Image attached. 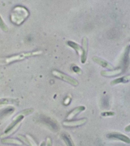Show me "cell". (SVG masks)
I'll return each instance as SVG.
<instances>
[{
    "mask_svg": "<svg viewBox=\"0 0 130 146\" xmlns=\"http://www.w3.org/2000/svg\"><path fill=\"white\" fill-rule=\"evenodd\" d=\"M42 52H43L41 50H37V51H33V52H30L18 54L8 57V58H0V66L7 65V64L12 63L13 62L23 60V59H26L27 58H29V57H32V56L41 54Z\"/></svg>",
    "mask_w": 130,
    "mask_h": 146,
    "instance_id": "cell-1",
    "label": "cell"
},
{
    "mask_svg": "<svg viewBox=\"0 0 130 146\" xmlns=\"http://www.w3.org/2000/svg\"><path fill=\"white\" fill-rule=\"evenodd\" d=\"M28 15L29 12L25 8L17 7L13 9V12L11 15V21L12 23L18 25L22 23Z\"/></svg>",
    "mask_w": 130,
    "mask_h": 146,
    "instance_id": "cell-2",
    "label": "cell"
},
{
    "mask_svg": "<svg viewBox=\"0 0 130 146\" xmlns=\"http://www.w3.org/2000/svg\"><path fill=\"white\" fill-rule=\"evenodd\" d=\"M52 74L55 77H57L58 79L64 80L67 83H69L72 86H77L78 85V84H79L77 81L76 79H74V78L70 77L69 75H67L65 74H63V73H62L60 72L57 71V70H53L52 72Z\"/></svg>",
    "mask_w": 130,
    "mask_h": 146,
    "instance_id": "cell-3",
    "label": "cell"
},
{
    "mask_svg": "<svg viewBox=\"0 0 130 146\" xmlns=\"http://www.w3.org/2000/svg\"><path fill=\"white\" fill-rule=\"evenodd\" d=\"M107 137L111 139H116L121 140V141L125 142L126 144H130V139L125 135H123L117 132H113L107 135Z\"/></svg>",
    "mask_w": 130,
    "mask_h": 146,
    "instance_id": "cell-4",
    "label": "cell"
},
{
    "mask_svg": "<svg viewBox=\"0 0 130 146\" xmlns=\"http://www.w3.org/2000/svg\"><path fill=\"white\" fill-rule=\"evenodd\" d=\"M86 121H87V119L85 118L76 121H66L63 122V125L66 127H77L83 125L86 123Z\"/></svg>",
    "mask_w": 130,
    "mask_h": 146,
    "instance_id": "cell-5",
    "label": "cell"
},
{
    "mask_svg": "<svg viewBox=\"0 0 130 146\" xmlns=\"http://www.w3.org/2000/svg\"><path fill=\"white\" fill-rule=\"evenodd\" d=\"M93 61L95 62L96 63L100 64V66H102L104 68H107L109 70H114V67L112 64H110L109 63H108L107 61L104 60V59L100 58L98 57L94 56L93 57Z\"/></svg>",
    "mask_w": 130,
    "mask_h": 146,
    "instance_id": "cell-6",
    "label": "cell"
},
{
    "mask_svg": "<svg viewBox=\"0 0 130 146\" xmlns=\"http://www.w3.org/2000/svg\"><path fill=\"white\" fill-rule=\"evenodd\" d=\"M82 49L83 54L81 55V63H85L87 58V52H88V41L86 37H84L82 41Z\"/></svg>",
    "mask_w": 130,
    "mask_h": 146,
    "instance_id": "cell-7",
    "label": "cell"
},
{
    "mask_svg": "<svg viewBox=\"0 0 130 146\" xmlns=\"http://www.w3.org/2000/svg\"><path fill=\"white\" fill-rule=\"evenodd\" d=\"M85 109H86V107L85 106H79V107L75 108L74 109H73L72 111L69 113V115H68V116H67V119L68 120L72 119L73 117H74L76 115L78 114V113L83 112L84 110H85Z\"/></svg>",
    "mask_w": 130,
    "mask_h": 146,
    "instance_id": "cell-8",
    "label": "cell"
},
{
    "mask_svg": "<svg viewBox=\"0 0 130 146\" xmlns=\"http://www.w3.org/2000/svg\"><path fill=\"white\" fill-rule=\"evenodd\" d=\"M122 72L121 69H116V70H111V71H102L101 75L102 76L104 77H113V76H116V75H118L119 74H120Z\"/></svg>",
    "mask_w": 130,
    "mask_h": 146,
    "instance_id": "cell-9",
    "label": "cell"
},
{
    "mask_svg": "<svg viewBox=\"0 0 130 146\" xmlns=\"http://www.w3.org/2000/svg\"><path fill=\"white\" fill-rule=\"evenodd\" d=\"M18 101L12 98H2L0 99V108L6 105H13L17 104Z\"/></svg>",
    "mask_w": 130,
    "mask_h": 146,
    "instance_id": "cell-10",
    "label": "cell"
},
{
    "mask_svg": "<svg viewBox=\"0 0 130 146\" xmlns=\"http://www.w3.org/2000/svg\"><path fill=\"white\" fill-rule=\"evenodd\" d=\"M61 137L64 142L66 143L67 146H74V142H73L69 134H67V133H62L61 134Z\"/></svg>",
    "mask_w": 130,
    "mask_h": 146,
    "instance_id": "cell-11",
    "label": "cell"
},
{
    "mask_svg": "<svg viewBox=\"0 0 130 146\" xmlns=\"http://www.w3.org/2000/svg\"><path fill=\"white\" fill-rule=\"evenodd\" d=\"M67 44L69 46H70V47L74 48V49L76 51L78 54H79V56L82 55V54H83L82 48H81L77 44H76V43H75L72 41H68L67 42Z\"/></svg>",
    "mask_w": 130,
    "mask_h": 146,
    "instance_id": "cell-12",
    "label": "cell"
},
{
    "mask_svg": "<svg viewBox=\"0 0 130 146\" xmlns=\"http://www.w3.org/2000/svg\"><path fill=\"white\" fill-rule=\"evenodd\" d=\"M130 80V75H128V76L123 77L121 78H118V79H116L113 80L112 82H110V85L114 86L116 84H118L119 83H124V82H127Z\"/></svg>",
    "mask_w": 130,
    "mask_h": 146,
    "instance_id": "cell-13",
    "label": "cell"
},
{
    "mask_svg": "<svg viewBox=\"0 0 130 146\" xmlns=\"http://www.w3.org/2000/svg\"><path fill=\"white\" fill-rule=\"evenodd\" d=\"M1 142L3 143V144H15L18 145H22V142L20 140L15 139H3L1 140Z\"/></svg>",
    "mask_w": 130,
    "mask_h": 146,
    "instance_id": "cell-14",
    "label": "cell"
},
{
    "mask_svg": "<svg viewBox=\"0 0 130 146\" xmlns=\"http://www.w3.org/2000/svg\"><path fill=\"white\" fill-rule=\"evenodd\" d=\"M17 137L19 139V140H21V141H22L24 143H25L26 144H27L29 146H31V143L29 142V140L27 137H24V135H18Z\"/></svg>",
    "mask_w": 130,
    "mask_h": 146,
    "instance_id": "cell-15",
    "label": "cell"
},
{
    "mask_svg": "<svg viewBox=\"0 0 130 146\" xmlns=\"http://www.w3.org/2000/svg\"><path fill=\"white\" fill-rule=\"evenodd\" d=\"M0 28H1V29L3 31L7 32L8 31H9V28H8V27L6 25V24L4 23L3 20L2 19L1 16H0Z\"/></svg>",
    "mask_w": 130,
    "mask_h": 146,
    "instance_id": "cell-16",
    "label": "cell"
},
{
    "mask_svg": "<svg viewBox=\"0 0 130 146\" xmlns=\"http://www.w3.org/2000/svg\"><path fill=\"white\" fill-rule=\"evenodd\" d=\"M115 113L112 112H105L102 113V115L104 117H109V116H113Z\"/></svg>",
    "mask_w": 130,
    "mask_h": 146,
    "instance_id": "cell-17",
    "label": "cell"
},
{
    "mask_svg": "<svg viewBox=\"0 0 130 146\" xmlns=\"http://www.w3.org/2000/svg\"><path fill=\"white\" fill-rule=\"evenodd\" d=\"M72 70L75 73H77V74H81V73H82V72H81V70L76 65L72 67Z\"/></svg>",
    "mask_w": 130,
    "mask_h": 146,
    "instance_id": "cell-18",
    "label": "cell"
},
{
    "mask_svg": "<svg viewBox=\"0 0 130 146\" xmlns=\"http://www.w3.org/2000/svg\"><path fill=\"white\" fill-rule=\"evenodd\" d=\"M46 146H52V140L51 138L47 137V141H46Z\"/></svg>",
    "mask_w": 130,
    "mask_h": 146,
    "instance_id": "cell-19",
    "label": "cell"
},
{
    "mask_svg": "<svg viewBox=\"0 0 130 146\" xmlns=\"http://www.w3.org/2000/svg\"><path fill=\"white\" fill-rule=\"evenodd\" d=\"M70 102V98H69V97H67V98L66 99V100L64 102V104L66 105H68Z\"/></svg>",
    "mask_w": 130,
    "mask_h": 146,
    "instance_id": "cell-20",
    "label": "cell"
},
{
    "mask_svg": "<svg viewBox=\"0 0 130 146\" xmlns=\"http://www.w3.org/2000/svg\"><path fill=\"white\" fill-rule=\"evenodd\" d=\"M124 129H125V131L127 132H130V124L128 126H127Z\"/></svg>",
    "mask_w": 130,
    "mask_h": 146,
    "instance_id": "cell-21",
    "label": "cell"
},
{
    "mask_svg": "<svg viewBox=\"0 0 130 146\" xmlns=\"http://www.w3.org/2000/svg\"><path fill=\"white\" fill-rule=\"evenodd\" d=\"M39 146H46V142L45 141H43L41 142V144H40Z\"/></svg>",
    "mask_w": 130,
    "mask_h": 146,
    "instance_id": "cell-22",
    "label": "cell"
}]
</instances>
